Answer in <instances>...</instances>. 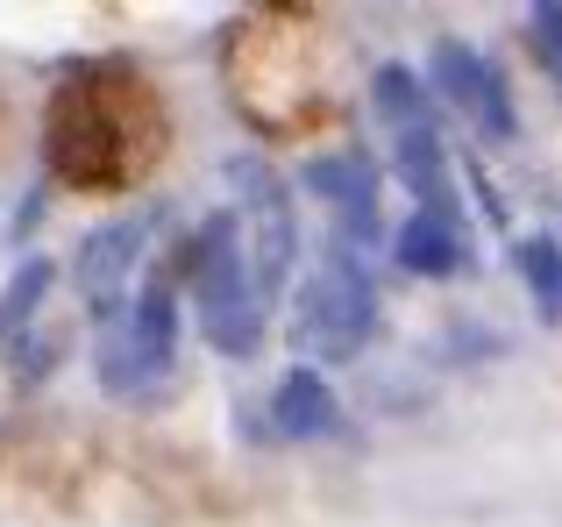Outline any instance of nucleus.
<instances>
[{
    "label": "nucleus",
    "instance_id": "obj_1",
    "mask_svg": "<svg viewBox=\"0 0 562 527\" xmlns=\"http://www.w3.org/2000/svg\"><path fill=\"white\" fill-rule=\"evenodd\" d=\"M192 300H200V335L221 357H257L263 343V292L243 250V222L235 214H206L200 243H192Z\"/></svg>",
    "mask_w": 562,
    "mask_h": 527
},
{
    "label": "nucleus",
    "instance_id": "obj_2",
    "mask_svg": "<svg viewBox=\"0 0 562 527\" xmlns=\"http://www.w3.org/2000/svg\"><path fill=\"white\" fill-rule=\"evenodd\" d=\"M378 328V285L363 271L357 243H335L328 257L314 264V278L292 300V349L321 363H349Z\"/></svg>",
    "mask_w": 562,
    "mask_h": 527
},
{
    "label": "nucleus",
    "instance_id": "obj_3",
    "mask_svg": "<svg viewBox=\"0 0 562 527\" xmlns=\"http://www.w3.org/2000/svg\"><path fill=\"white\" fill-rule=\"evenodd\" d=\"M171 357H179V300L165 285H143L100 335V385L114 400H143L171 378Z\"/></svg>",
    "mask_w": 562,
    "mask_h": 527
},
{
    "label": "nucleus",
    "instance_id": "obj_4",
    "mask_svg": "<svg viewBox=\"0 0 562 527\" xmlns=\"http://www.w3.org/2000/svg\"><path fill=\"white\" fill-rule=\"evenodd\" d=\"M371 93H378L384 128H392V165H398V179L413 186V200H420L427 214H456L449 157H441V128H435V108H427L420 79H413L406 65H384L371 79Z\"/></svg>",
    "mask_w": 562,
    "mask_h": 527
},
{
    "label": "nucleus",
    "instance_id": "obj_5",
    "mask_svg": "<svg viewBox=\"0 0 562 527\" xmlns=\"http://www.w3.org/2000/svg\"><path fill=\"white\" fill-rule=\"evenodd\" d=\"M235 222H243V250L249 271H257V292L278 300L292 278V257H300V214H292V186L278 179L263 157H235Z\"/></svg>",
    "mask_w": 562,
    "mask_h": 527
},
{
    "label": "nucleus",
    "instance_id": "obj_6",
    "mask_svg": "<svg viewBox=\"0 0 562 527\" xmlns=\"http://www.w3.org/2000/svg\"><path fill=\"white\" fill-rule=\"evenodd\" d=\"M150 228H157V214H122V222L93 228V236L79 243V257H71V278H79L86 314H93V321H114V314H122L128 271L143 264V250H150Z\"/></svg>",
    "mask_w": 562,
    "mask_h": 527
},
{
    "label": "nucleus",
    "instance_id": "obj_7",
    "mask_svg": "<svg viewBox=\"0 0 562 527\" xmlns=\"http://www.w3.org/2000/svg\"><path fill=\"white\" fill-rule=\"evenodd\" d=\"M435 86H441V100H449L456 114H463L470 128H477V136H498L506 143L513 128V93H506V79H498L492 65H484L477 51H470V43H435Z\"/></svg>",
    "mask_w": 562,
    "mask_h": 527
},
{
    "label": "nucleus",
    "instance_id": "obj_8",
    "mask_svg": "<svg viewBox=\"0 0 562 527\" xmlns=\"http://www.w3.org/2000/svg\"><path fill=\"white\" fill-rule=\"evenodd\" d=\"M306 186L342 214V243L371 250V243H378V179H371V157H357V150L306 157Z\"/></svg>",
    "mask_w": 562,
    "mask_h": 527
},
{
    "label": "nucleus",
    "instance_id": "obj_9",
    "mask_svg": "<svg viewBox=\"0 0 562 527\" xmlns=\"http://www.w3.org/2000/svg\"><path fill=\"white\" fill-rule=\"evenodd\" d=\"M392 257L406 264V271H420V278H449L456 264H463V222H456V214L413 208L406 222H398V236H392Z\"/></svg>",
    "mask_w": 562,
    "mask_h": 527
},
{
    "label": "nucleus",
    "instance_id": "obj_10",
    "mask_svg": "<svg viewBox=\"0 0 562 527\" xmlns=\"http://www.w3.org/2000/svg\"><path fill=\"white\" fill-rule=\"evenodd\" d=\"M271 428L292 435V442H306V435H328V428H335V392H328V378H321L314 363H300V371L278 378Z\"/></svg>",
    "mask_w": 562,
    "mask_h": 527
},
{
    "label": "nucleus",
    "instance_id": "obj_11",
    "mask_svg": "<svg viewBox=\"0 0 562 527\" xmlns=\"http://www.w3.org/2000/svg\"><path fill=\"white\" fill-rule=\"evenodd\" d=\"M50 285H57V264H50V257H29L22 271L8 278V300H0V343H8V349L29 343V328H36V314H43V300H50Z\"/></svg>",
    "mask_w": 562,
    "mask_h": 527
},
{
    "label": "nucleus",
    "instance_id": "obj_12",
    "mask_svg": "<svg viewBox=\"0 0 562 527\" xmlns=\"http://www.w3.org/2000/svg\"><path fill=\"white\" fill-rule=\"evenodd\" d=\"M520 264H527V278H535V292L555 306V300H562V250H555L549 236H527V243H520Z\"/></svg>",
    "mask_w": 562,
    "mask_h": 527
},
{
    "label": "nucleus",
    "instance_id": "obj_13",
    "mask_svg": "<svg viewBox=\"0 0 562 527\" xmlns=\"http://www.w3.org/2000/svg\"><path fill=\"white\" fill-rule=\"evenodd\" d=\"M527 36H535L541 65H549V71H555V86H562V8H549V0H541V8L527 14Z\"/></svg>",
    "mask_w": 562,
    "mask_h": 527
}]
</instances>
